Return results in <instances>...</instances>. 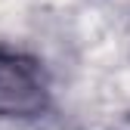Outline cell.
<instances>
[{
    "label": "cell",
    "mask_w": 130,
    "mask_h": 130,
    "mask_svg": "<svg viewBox=\"0 0 130 130\" xmlns=\"http://www.w3.org/2000/svg\"><path fill=\"white\" fill-rule=\"evenodd\" d=\"M50 105L43 68L22 53L0 50V118H37Z\"/></svg>",
    "instance_id": "cell-1"
}]
</instances>
